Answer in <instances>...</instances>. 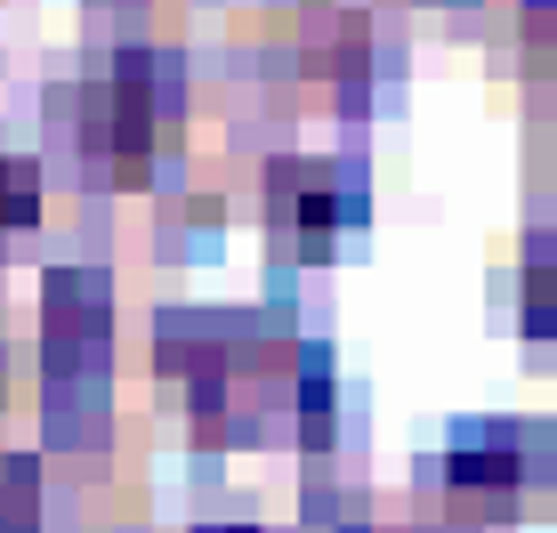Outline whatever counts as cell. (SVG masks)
Masks as SVG:
<instances>
[{
  "label": "cell",
  "mask_w": 557,
  "mask_h": 533,
  "mask_svg": "<svg viewBox=\"0 0 557 533\" xmlns=\"http://www.w3.org/2000/svg\"><path fill=\"white\" fill-rule=\"evenodd\" d=\"M542 436L533 429H517V421H485V429H460L453 436V453H445V485L460 493V501H517L533 478H542Z\"/></svg>",
  "instance_id": "6da1fadb"
},
{
  "label": "cell",
  "mask_w": 557,
  "mask_h": 533,
  "mask_svg": "<svg viewBox=\"0 0 557 533\" xmlns=\"http://www.w3.org/2000/svg\"><path fill=\"white\" fill-rule=\"evenodd\" d=\"M267 219H275L283 243L323 251V243L356 219V186L339 178L332 162H275L267 170Z\"/></svg>",
  "instance_id": "7a4b0ae2"
},
{
  "label": "cell",
  "mask_w": 557,
  "mask_h": 533,
  "mask_svg": "<svg viewBox=\"0 0 557 533\" xmlns=\"http://www.w3.org/2000/svg\"><path fill=\"white\" fill-rule=\"evenodd\" d=\"M33 219H41V162L0 154V235H9V226H33Z\"/></svg>",
  "instance_id": "3957f363"
},
{
  "label": "cell",
  "mask_w": 557,
  "mask_h": 533,
  "mask_svg": "<svg viewBox=\"0 0 557 533\" xmlns=\"http://www.w3.org/2000/svg\"><path fill=\"white\" fill-rule=\"evenodd\" d=\"M525 323L557 339V235L533 243V259H525Z\"/></svg>",
  "instance_id": "277c9868"
},
{
  "label": "cell",
  "mask_w": 557,
  "mask_h": 533,
  "mask_svg": "<svg viewBox=\"0 0 557 533\" xmlns=\"http://www.w3.org/2000/svg\"><path fill=\"white\" fill-rule=\"evenodd\" d=\"M0 396H9V356H0Z\"/></svg>",
  "instance_id": "5b68a950"
}]
</instances>
